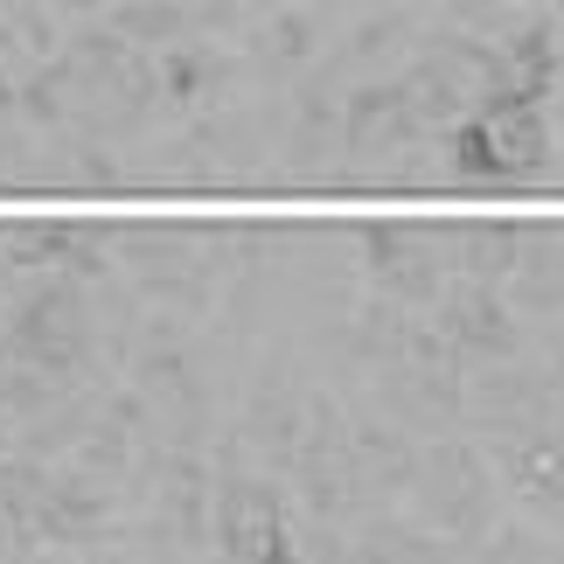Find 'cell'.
Here are the masks:
<instances>
[{
    "label": "cell",
    "mask_w": 564,
    "mask_h": 564,
    "mask_svg": "<svg viewBox=\"0 0 564 564\" xmlns=\"http://www.w3.org/2000/svg\"><path fill=\"white\" fill-rule=\"evenodd\" d=\"M551 161V119L536 91H495L453 133V167L467 182H523Z\"/></svg>",
    "instance_id": "cell-1"
},
{
    "label": "cell",
    "mask_w": 564,
    "mask_h": 564,
    "mask_svg": "<svg viewBox=\"0 0 564 564\" xmlns=\"http://www.w3.org/2000/svg\"><path fill=\"white\" fill-rule=\"evenodd\" d=\"M216 544L230 557L286 551V509H279L272 481H224L216 488Z\"/></svg>",
    "instance_id": "cell-2"
}]
</instances>
